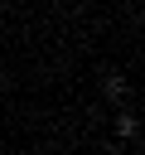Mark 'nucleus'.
<instances>
[{
    "instance_id": "nucleus-2",
    "label": "nucleus",
    "mask_w": 145,
    "mask_h": 155,
    "mask_svg": "<svg viewBox=\"0 0 145 155\" xmlns=\"http://www.w3.org/2000/svg\"><path fill=\"white\" fill-rule=\"evenodd\" d=\"M135 131H140V121H135L130 111H116V136H121V140H135Z\"/></svg>"
},
{
    "instance_id": "nucleus-3",
    "label": "nucleus",
    "mask_w": 145,
    "mask_h": 155,
    "mask_svg": "<svg viewBox=\"0 0 145 155\" xmlns=\"http://www.w3.org/2000/svg\"><path fill=\"white\" fill-rule=\"evenodd\" d=\"M0 82H5V73H0Z\"/></svg>"
},
{
    "instance_id": "nucleus-1",
    "label": "nucleus",
    "mask_w": 145,
    "mask_h": 155,
    "mask_svg": "<svg viewBox=\"0 0 145 155\" xmlns=\"http://www.w3.org/2000/svg\"><path fill=\"white\" fill-rule=\"evenodd\" d=\"M102 97H106V102H126V78H121V73H111V78L102 82Z\"/></svg>"
}]
</instances>
